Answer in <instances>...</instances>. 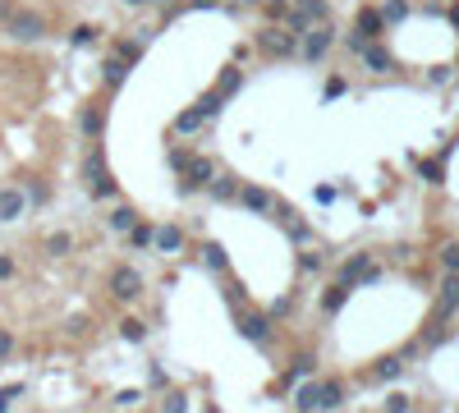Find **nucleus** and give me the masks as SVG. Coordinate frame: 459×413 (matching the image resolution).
Here are the masks:
<instances>
[{
    "mask_svg": "<svg viewBox=\"0 0 459 413\" xmlns=\"http://www.w3.org/2000/svg\"><path fill=\"white\" fill-rule=\"evenodd\" d=\"M326 46H331V33H326V28H317V33H308L303 55H308V60H322V55H326Z\"/></svg>",
    "mask_w": 459,
    "mask_h": 413,
    "instance_id": "3",
    "label": "nucleus"
},
{
    "mask_svg": "<svg viewBox=\"0 0 459 413\" xmlns=\"http://www.w3.org/2000/svg\"><path fill=\"white\" fill-rule=\"evenodd\" d=\"M243 197H248V206H271V202H266V193H257V188H248Z\"/></svg>",
    "mask_w": 459,
    "mask_h": 413,
    "instance_id": "17",
    "label": "nucleus"
},
{
    "mask_svg": "<svg viewBox=\"0 0 459 413\" xmlns=\"http://www.w3.org/2000/svg\"><path fill=\"white\" fill-rule=\"evenodd\" d=\"M188 409V395L184 391H170L165 395V404H161V413H184Z\"/></svg>",
    "mask_w": 459,
    "mask_h": 413,
    "instance_id": "9",
    "label": "nucleus"
},
{
    "mask_svg": "<svg viewBox=\"0 0 459 413\" xmlns=\"http://www.w3.org/2000/svg\"><path fill=\"white\" fill-rule=\"evenodd\" d=\"M336 404H340V386H336V381L317 386V409H336Z\"/></svg>",
    "mask_w": 459,
    "mask_h": 413,
    "instance_id": "4",
    "label": "nucleus"
},
{
    "mask_svg": "<svg viewBox=\"0 0 459 413\" xmlns=\"http://www.w3.org/2000/svg\"><path fill=\"white\" fill-rule=\"evenodd\" d=\"M386 409H391V413H405L409 400H405V395H391V404H386Z\"/></svg>",
    "mask_w": 459,
    "mask_h": 413,
    "instance_id": "18",
    "label": "nucleus"
},
{
    "mask_svg": "<svg viewBox=\"0 0 459 413\" xmlns=\"http://www.w3.org/2000/svg\"><path fill=\"white\" fill-rule=\"evenodd\" d=\"M211 179V161H202V156H197L193 165H188V184H207Z\"/></svg>",
    "mask_w": 459,
    "mask_h": 413,
    "instance_id": "7",
    "label": "nucleus"
},
{
    "mask_svg": "<svg viewBox=\"0 0 459 413\" xmlns=\"http://www.w3.org/2000/svg\"><path fill=\"white\" fill-rule=\"evenodd\" d=\"M322 303H326V308H331V313H336V308H340V303H345V290H326V299H322Z\"/></svg>",
    "mask_w": 459,
    "mask_h": 413,
    "instance_id": "16",
    "label": "nucleus"
},
{
    "mask_svg": "<svg viewBox=\"0 0 459 413\" xmlns=\"http://www.w3.org/2000/svg\"><path fill=\"white\" fill-rule=\"evenodd\" d=\"M299 409H317V381H308L299 391Z\"/></svg>",
    "mask_w": 459,
    "mask_h": 413,
    "instance_id": "11",
    "label": "nucleus"
},
{
    "mask_svg": "<svg viewBox=\"0 0 459 413\" xmlns=\"http://www.w3.org/2000/svg\"><path fill=\"white\" fill-rule=\"evenodd\" d=\"M10 33H14V37H42L46 23L33 19V14H14V19H10Z\"/></svg>",
    "mask_w": 459,
    "mask_h": 413,
    "instance_id": "2",
    "label": "nucleus"
},
{
    "mask_svg": "<svg viewBox=\"0 0 459 413\" xmlns=\"http://www.w3.org/2000/svg\"><path fill=\"white\" fill-rule=\"evenodd\" d=\"M19 206H23V197H19V193H0V216H5V220L19 216Z\"/></svg>",
    "mask_w": 459,
    "mask_h": 413,
    "instance_id": "8",
    "label": "nucleus"
},
{
    "mask_svg": "<svg viewBox=\"0 0 459 413\" xmlns=\"http://www.w3.org/2000/svg\"><path fill=\"white\" fill-rule=\"evenodd\" d=\"M110 230H133V211H115V216H110Z\"/></svg>",
    "mask_w": 459,
    "mask_h": 413,
    "instance_id": "14",
    "label": "nucleus"
},
{
    "mask_svg": "<svg viewBox=\"0 0 459 413\" xmlns=\"http://www.w3.org/2000/svg\"><path fill=\"white\" fill-rule=\"evenodd\" d=\"M156 243H161L165 253H175L179 248V230H156Z\"/></svg>",
    "mask_w": 459,
    "mask_h": 413,
    "instance_id": "12",
    "label": "nucleus"
},
{
    "mask_svg": "<svg viewBox=\"0 0 459 413\" xmlns=\"http://www.w3.org/2000/svg\"><path fill=\"white\" fill-rule=\"evenodd\" d=\"M441 262H446L450 271H459V243H446V253H441Z\"/></svg>",
    "mask_w": 459,
    "mask_h": 413,
    "instance_id": "15",
    "label": "nucleus"
},
{
    "mask_svg": "<svg viewBox=\"0 0 459 413\" xmlns=\"http://www.w3.org/2000/svg\"><path fill=\"white\" fill-rule=\"evenodd\" d=\"M455 303H459V271L450 276V280H446V290H441V308H446V313H450V308H455Z\"/></svg>",
    "mask_w": 459,
    "mask_h": 413,
    "instance_id": "6",
    "label": "nucleus"
},
{
    "mask_svg": "<svg viewBox=\"0 0 459 413\" xmlns=\"http://www.w3.org/2000/svg\"><path fill=\"white\" fill-rule=\"evenodd\" d=\"M10 395H14V391H0V413H5V404H10Z\"/></svg>",
    "mask_w": 459,
    "mask_h": 413,
    "instance_id": "23",
    "label": "nucleus"
},
{
    "mask_svg": "<svg viewBox=\"0 0 459 413\" xmlns=\"http://www.w3.org/2000/svg\"><path fill=\"white\" fill-rule=\"evenodd\" d=\"M10 276H14V262H10V257H0V280H10Z\"/></svg>",
    "mask_w": 459,
    "mask_h": 413,
    "instance_id": "22",
    "label": "nucleus"
},
{
    "mask_svg": "<svg viewBox=\"0 0 459 413\" xmlns=\"http://www.w3.org/2000/svg\"><path fill=\"white\" fill-rule=\"evenodd\" d=\"M395 372H400V363H395V359H386L382 368H377V377H395Z\"/></svg>",
    "mask_w": 459,
    "mask_h": 413,
    "instance_id": "19",
    "label": "nucleus"
},
{
    "mask_svg": "<svg viewBox=\"0 0 459 413\" xmlns=\"http://www.w3.org/2000/svg\"><path fill=\"white\" fill-rule=\"evenodd\" d=\"M234 193V179H216V197H230Z\"/></svg>",
    "mask_w": 459,
    "mask_h": 413,
    "instance_id": "20",
    "label": "nucleus"
},
{
    "mask_svg": "<svg viewBox=\"0 0 459 413\" xmlns=\"http://www.w3.org/2000/svg\"><path fill=\"white\" fill-rule=\"evenodd\" d=\"M266 46H271L276 55H285L289 51V33H266Z\"/></svg>",
    "mask_w": 459,
    "mask_h": 413,
    "instance_id": "13",
    "label": "nucleus"
},
{
    "mask_svg": "<svg viewBox=\"0 0 459 413\" xmlns=\"http://www.w3.org/2000/svg\"><path fill=\"white\" fill-rule=\"evenodd\" d=\"M368 276V257H354V262H345V280H363Z\"/></svg>",
    "mask_w": 459,
    "mask_h": 413,
    "instance_id": "10",
    "label": "nucleus"
},
{
    "mask_svg": "<svg viewBox=\"0 0 459 413\" xmlns=\"http://www.w3.org/2000/svg\"><path fill=\"white\" fill-rule=\"evenodd\" d=\"M239 331H243L248 340H266V322H262V317H243Z\"/></svg>",
    "mask_w": 459,
    "mask_h": 413,
    "instance_id": "5",
    "label": "nucleus"
},
{
    "mask_svg": "<svg viewBox=\"0 0 459 413\" xmlns=\"http://www.w3.org/2000/svg\"><path fill=\"white\" fill-rule=\"evenodd\" d=\"M110 290L120 294V299H133V294L142 290V280H138V271H133V266H115V276H110Z\"/></svg>",
    "mask_w": 459,
    "mask_h": 413,
    "instance_id": "1",
    "label": "nucleus"
},
{
    "mask_svg": "<svg viewBox=\"0 0 459 413\" xmlns=\"http://www.w3.org/2000/svg\"><path fill=\"white\" fill-rule=\"evenodd\" d=\"M14 354V336H0V359H10Z\"/></svg>",
    "mask_w": 459,
    "mask_h": 413,
    "instance_id": "21",
    "label": "nucleus"
}]
</instances>
